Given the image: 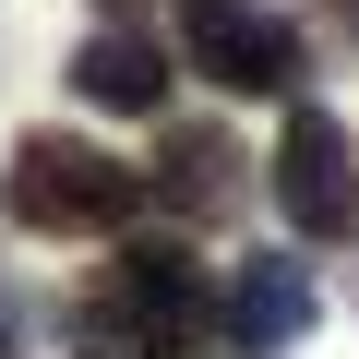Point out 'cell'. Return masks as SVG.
<instances>
[{
    "mask_svg": "<svg viewBox=\"0 0 359 359\" xmlns=\"http://www.w3.org/2000/svg\"><path fill=\"white\" fill-rule=\"evenodd\" d=\"M72 359H192L216 335V276L180 252V240H120L96 264V287L60 311Z\"/></svg>",
    "mask_w": 359,
    "mask_h": 359,
    "instance_id": "obj_1",
    "label": "cell"
},
{
    "mask_svg": "<svg viewBox=\"0 0 359 359\" xmlns=\"http://www.w3.org/2000/svg\"><path fill=\"white\" fill-rule=\"evenodd\" d=\"M0 204H13L36 240H120L144 204V168H120L84 132H25L13 168H0Z\"/></svg>",
    "mask_w": 359,
    "mask_h": 359,
    "instance_id": "obj_2",
    "label": "cell"
},
{
    "mask_svg": "<svg viewBox=\"0 0 359 359\" xmlns=\"http://www.w3.org/2000/svg\"><path fill=\"white\" fill-rule=\"evenodd\" d=\"M180 60H192L216 96H299V72H311V48H299V25L276 13V0H180Z\"/></svg>",
    "mask_w": 359,
    "mask_h": 359,
    "instance_id": "obj_3",
    "label": "cell"
},
{
    "mask_svg": "<svg viewBox=\"0 0 359 359\" xmlns=\"http://www.w3.org/2000/svg\"><path fill=\"white\" fill-rule=\"evenodd\" d=\"M264 192L299 240H359V132L311 96H287V132H276V168H264Z\"/></svg>",
    "mask_w": 359,
    "mask_h": 359,
    "instance_id": "obj_4",
    "label": "cell"
},
{
    "mask_svg": "<svg viewBox=\"0 0 359 359\" xmlns=\"http://www.w3.org/2000/svg\"><path fill=\"white\" fill-rule=\"evenodd\" d=\"M144 192L180 216V228H228L252 204V156L216 132V120H168L156 132V168H144Z\"/></svg>",
    "mask_w": 359,
    "mask_h": 359,
    "instance_id": "obj_5",
    "label": "cell"
},
{
    "mask_svg": "<svg viewBox=\"0 0 359 359\" xmlns=\"http://www.w3.org/2000/svg\"><path fill=\"white\" fill-rule=\"evenodd\" d=\"M311 311H323V287H311V264H299V252H240V264H228V287H216V335H228L240 359L299 347V335H311Z\"/></svg>",
    "mask_w": 359,
    "mask_h": 359,
    "instance_id": "obj_6",
    "label": "cell"
},
{
    "mask_svg": "<svg viewBox=\"0 0 359 359\" xmlns=\"http://www.w3.org/2000/svg\"><path fill=\"white\" fill-rule=\"evenodd\" d=\"M72 96L108 108V120H156V108H168V48H156L144 25H96V36L72 48Z\"/></svg>",
    "mask_w": 359,
    "mask_h": 359,
    "instance_id": "obj_7",
    "label": "cell"
},
{
    "mask_svg": "<svg viewBox=\"0 0 359 359\" xmlns=\"http://www.w3.org/2000/svg\"><path fill=\"white\" fill-rule=\"evenodd\" d=\"M0 359H25V287L0 276Z\"/></svg>",
    "mask_w": 359,
    "mask_h": 359,
    "instance_id": "obj_8",
    "label": "cell"
},
{
    "mask_svg": "<svg viewBox=\"0 0 359 359\" xmlns=\"http://www.w3.org/2000/svg\"><path fill=\"white\" fill-rule=\"evenodd\" d=\"M323 13H347V25H359V0H323Z\"/></svg>",
    "mask_w": 359,
    "mask_h": 359,
    "instance_id": "obj_9",
    "label": "cell"
}]
</instances>
